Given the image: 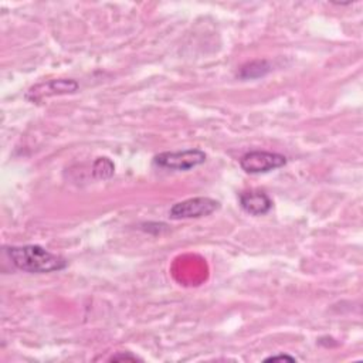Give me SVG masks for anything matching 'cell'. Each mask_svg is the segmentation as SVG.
Returning a JSON list of instances; mask_svg holds the SVG:
<instances>
[{
	"mask_svg": "<svg viewBox=\"0 0 363 363\" xmlns=\"http://www.w3.org/2000/svg\"><path fill=\"white\" fill-rule=\"evenodd\" d=\"M6 255L11 264L24 272L47 274L64 269L68 262L64 257L50 252L40 245H13L4 248Z\"/></svg>",
	"mask_w": 363,
	"mask_h": 363,
	"instance_id": "1",
	"label": "cell"
},
{
	"mask_svg": "<svg viewBox=\"0 0 363 363\" xmlns=\"http://www.w3.org/2000/svg\"><path fill=\"white\" fill-rule=\"evenodd\" d=\"M286 164V157L275 152L265 150H251L241 156L240 166L244 172L250 174L268 173Z\"/></svg>",
	"mask_w": 363,
	"mask_h": 363,
	"instance_id": "3",
	"label": "cell"
},
{
	"mask_svg": "<svg viewBox=\"0 0 363 363\" xmlns=\"http://www.w3.org/2000/svg\"><path fill=\"white\" fill-rule=\"evenodd\" d=\"M111 360H140L138 356L135 354H129V353H119V354H115L111 357Z\"/></svg>",
	"mask_w": 363,
	"mask_h": 363,
	"instance_id": "10",
	"label": "cell"
},
{
	"mask_svg": "<svg viewBox=\"0 0 363 363\" xmlns=\"http://www.w3.org/2000/svg\"><path fill=\"white\" fill-rule=\"evenodd\" d=\"M79 88V84L75 79H51L48 82H43L38 85H34L27 92V98L31 101H40L44 96H52V95H65L77 92Z\"/></svg>",
	"mask_w": 363,
	"mask_h": 363,
	"instance_id": "5",
	"label": "cell"
},
{
	"mask_svg": "<svg viewBox=\"0 0 363 363\" xmlns=\"http://www.w3.org/2000/svg\"><path fill=\"white\" fill-rule=\"evenodd\" d=\"M207 155L201 149H184L177 152H162L155 156L153 162L159 167L170 170H190L206 162Z\"/></svg>",
	"mask_w": 363,
	"mask_h": 363,
	"instance_id": "2",
	"label": "cell"
},
{
	"mask_svg": "<svg viewBox=\"0 0 363 363\" xmlns=\"http://www.w3.org/2000/svg\"><path fill=\"white\" fill-rule=\"evenodd\" d=\"M115 173L113 162L109 157H98L92 166V174L95 179L105 180Z\"/></svg>",
	"mask_w": 363,
	"mask_h": 363,
	"instance_id": "8",
	"label": "cell"
},
{
	"mask_svg": "<svg viewBox=\"0 0 363 363\" xmlns=\"http://www.w3.org/2000/svg\"><path fill=\"white\" fill-rule=\"evenodd\" d=\"M240 206L251 216H264L272 208V200L265 191L250 190L240 194Z\"/></svg>",
	"mask_w": 363,
	"mask_h": 363,
	"instance_id": "6",
	"label": "cell"
},
{
	"mask_svg": "<svg viewBox=\"0 0 363 363\" xmlns=\"http://www.w3.org/2000/svg\"><path fill=\"white\" fill-rule=\"evenodd\" d=\"M220 208V201L211 197H191L183 201H179L172 206L169 216L173 220L183 218H200L210 216Z\"/></svg>",
	"mask_w": 363,
	"mask_h": 363,
	"instance_id": "4",
	"label": "cell"
},
{
	"mask_svg": "<svg viewBox=\"0 0 363 363\" xmlns=\"http://www.w3.org/2000/svg\"><path fill=\"white\" fill-rule=\"evenodd\" d=\"M277 360H288V362H296V359L294 356L289 354H272L267 359H264V362H277Z\"/></svg>",
	"mask_w": 363,
	"mask_h": 363,
	"instance_id": "9",
	"label": "cell"
},
{
	"mask_svg": "<svg viewBox=\"0 0 363 363\" xmlns=\"http://www.w3.org/2000/svg\"><path fill=\"white\" fill-rule=\"evenodd\" d=\"M269 71H271V64L268 61L255 60L244 64L237 72V77L241 79H255L267 75Z\"/></svg>",
	"mask_w": 363,
	"mask_h": 363,
	"instance_id": "7",
	"label": "cell"
}]
</instances>
